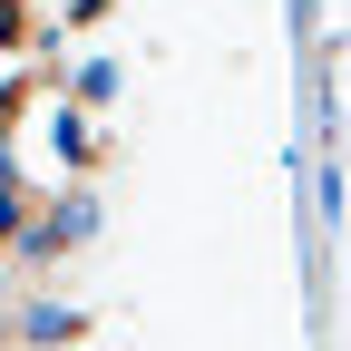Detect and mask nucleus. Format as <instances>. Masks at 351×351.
Instances as JSON below:
<instances>
[{
  "mask_svg": "<svg viewBox=\"0 0 351 351\" xmlns=\"http://www.w3.org/2000/svg\"><path fill=\"white\" fill-rule=\"evenodd\" d=\"M29 137H39V156H49L59 176H88V166H98V127H88V108H69V98H39V127H29Z\"/></svg>",
  "mask_w": 351,
  "mask_h": 351,
  "instance_id": "f257e3e1",
  "label": "nucleus"
},
{
  "mask_svg": "<svg viewBox=\"0 0 351 351\" xmlns=\"http://www.w3.org/2000/svg\"><path fill=\"white\" fill-rule=\"evenodd\" d=\"M29 351H49V341H78L88 332V313H78V302H20V322H10Z\"/></svg>",
  "mask_w": 351,
  "mask_h": 351,
  "instance_id": "f03ea898",
  "label": "nucleus"
},
{
  "mask_svg": "<svg viewBox=\"0 0 351 351\" xmlns=\"http://www.w3.org/2000/svg\"><path fill=\"white\" fill-rule=\"evenodd\" d=\"M117 88H127V78H117V59H78V78H69V108H108Z\"/></svg>",
  "mask_w": 351,
  "mask_h": 351,
  "instance_id": "7ed1b4c3",
  "label": "nucleus"
},
{
  "mask_svg": "<svg viewBox=\"0 0 351 351\" xmlns=\"http://www.w3.org/2000/svg\"><path fill=\"white\" fill-rule=\"evenodd\" d=\"M20 39H29V10H20V0H0V49H20Z\"/></svg>",
  "mask_w": 351,
  "mask_h": 351,
  "instance_id": "20e7f679",
  "label": "nucleus"
}]
</instances>
